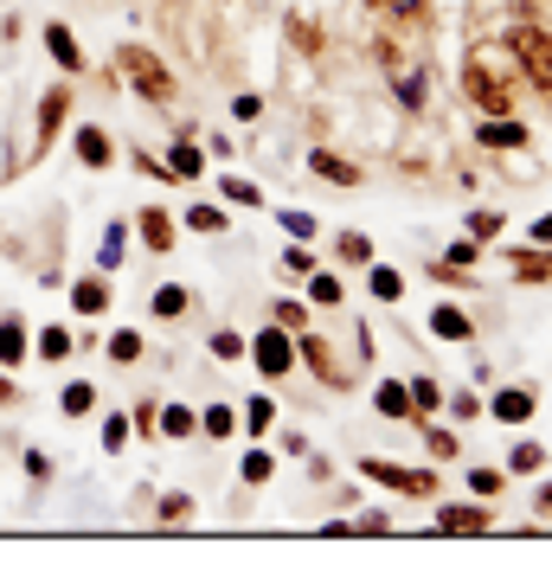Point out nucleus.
<instances>
[{
  "label": "nucleus",
  "mask_w": 552,
  "mask_h": 565,
  "mask_svg": "<svg viewBox=\"0 0 552 565\" xmlns=\"http://www.w3.org/2000/svg\"><path fill=\"white\" fill-rule=\"evenodd\" d=\"M463 90H469V104L488 109V116H508L520 104V58L514 45H476L469 58H463Z\"/></svg>",
  "instance_id": "obj_1"
},
{
  "label": "nucleus",
  "mask_w": 552,
  "mask_h": 565,
  "mask_svg": "<svg viewBox=\"0 0 552 565\" xmlns=\"http://www.w3.org/2000/svg\"><path fill=\"white\" fill-rule=\"evenodd\" d=\"M116 65H123V77L136 84L141 104H155V109L173 104V71L161 65V58H155L148 45H123V52H116Z\"/></svg>",
  "instance_id": "obj_2"
},
{
  "label": "nucleus",
  "mask_w": 552,
  "mask_h": 565,
  "mask_svg": "<svg viewBox=\"0 0 552 565\" xmlns=\"http://www.w3.org/2000/svg\"><path fill=\"white\" fill-rule=\"evenodd\" d=\"M514 58H520V77L527 84H540V90H552V33H540V26H514Z\"/></svg>",
  "instance_id": "obj_3"
},
{
  "label": "nucleus",
  "mask_w": 552,
  "mask_h": 565,
  "mask_svg": "<svg viewBox=\"0 0 552 565\" xmlns=\"http://www.w3.org/2000/svg\"><path fill=\"white\" fill-rule=\"evenodd\" d=\"M360 469H367V482H385V489H399V494H431L437 489L431 469H405V462H385V457H367Z\"/></svg>",
  "instance_id": "obj_4"
},
{
  "label": "nucleus",
  "mask_w": 552,
  "mask_h": 565,
  "mask_svg": "<svg viewBox=\"0 0 552 565\" xmlns=\"http://www.w3.org/2000/svg\"><path fill=\"white\" fill-rule=\"evenodd\" d=\"M251 360L264 366V380H283V373L296 366V341H289V328H264V334L251 341Z\"/></svg>",
  "instance_id": "obj_5"
},
{
  "label": "nucleus",
  "mask_w": 552,
  "mask_h": 565,
  "mask_svg": "<svg viewBox=\"0 0 552 565\" xmlns=\"http://www.w3.org/2000/svg\"><path fill=\"white\" fill-rule=\"evenodd\" d=\"M71 84H52V90H45V97H39V154H45V148H52V136H59V129H65V116H71Z\"/></svg>",
  "instance_id": "obj_6"
},
{
  "label": "nucleus",
  "mask_w": 552,
  "mask_h": 565,
  "mask_svg": "<svg viewBox=\"0 0 552 565\" xmlns=\"http://www.w3.org/2000/svg\"><path fill=\"white\" fill-rule=\"evenodd\" d=\"M533 405H540V398H533L527 386H508V392H495L482 412H488V418H501V424H527V418H533Z\"/></svg>",
  "instance_id": "obj_7"
},
{
  "label": "nucleus",
  "mask_w": 552,
  "mask_h": 565,
  "mask_svg": "<svg viewBox=\"0 0 552 565\" xmlns=\"http://www.w3.org/2000/svg\"><path fill=\"white\" fill-rule=\"evenodd\" d=\"M508 264H514L520 282H552V245H514Z\"/></svg>",
  "instance_id": "obj_8"
},
{
  "label": "nucleus",
  "mask_w": 552,
  "mask_h": 565,
  "mask_svg": "<svg viewBox=\"0 0 552 565\" xmlns=\"http://www.w3.org/2000/svg\"><path fill=\"white\" fill-rule=\"evenodd\" d=\"M45 52L59 58V71H65V77H77V71H84V52H77V33H71V26H59V20L45 26Z\"/></svg>",
  "instance_id": "obj_9"
},
{
  "label": "nucleus",
  "mask_w": 552,
  "mask_h": 565,
  "mask_svg": "<svg viewBox=\"0 0 552 565\" xmlns=\"http://www.w3.org/2000/svg\"><path fill=\"white\" fill-rule=\"evenodd\" d=\"M309 168H315L321 180H335V186H360V180H367L360 168H353V161H347V154H335V148H315Z\"/></svg>",
  "instance_id": "obj_10"
},
{
  "label": "nucleus",
  "mask_w": 552,
  "mask_h": 565,
  "mask_svg": "<svg viewBox=\"0 0 552 565\" xmlns=\"http://www.w3.org/2000/svg\"><path fill=\"white\" fill-rule=\"evenodd\" d=\"M136 232H141V245H148V250H161V257L173 250V218H168L161 206L136 212Z\"/></svg>",
  "instance_id": "obj_11"
},
{
  "label": "nucleus",
  "mask_w": 552,
  "mask_h": 565,
  "mask_svg": "<svg viewBox=\"0 0 552 565\" xmlns=\"http://www.w3.org/2000/svg\"><path fill=\"white\" fill-rule=\"evenodd\" d=\"M476 141H482V148H527V122H514V116H488L482 129H476Z\"/></svg>",
  "instance_id": "obj_12"
},
{
  "label": "nucleus",
  "mask_w": 552,
  "mask_h": 565,
  "mask_svg": "<svg viewBox=\"0 0 552 565\" xmlns=\"http://www.w3.org/2000/svg\"><path fill=\"white\" fill-rule=\"evenodd\" d=\"M437 533H488V508H469V501H449L437 514Z\"/></svg>",
  "instance_id": "obj_13"
},
{
  "label": "nucleus",
  "mask_w": 552,
  "mask_h": 565,
  "mask_svg": "<svg viewBox=\"0 0 552 565\" xmlns=\"http://www.w3.org/2000/svg\"><path fill=\"white\" fill-rule=\"evenodd\" d=\"M431 334H437V341H469V334H476V321L463 316L456 302H437V309H431Z\"/></svg>",
  "instance_id": "obj_14"
},
{
  "label": "nucleus",
  "mask_w": 552,
  "mask_h": 565,
  "mask_svg": "<svg viewBox=\"0 0 552 565\" xmlns=\"http://www.w3.org/2000/svg\"><path fill=\"white\" fill-rule=\"evenodd\" d=\"M77 161H84V168H109V161H116V148H109V136L97 129V122L77 129Z\"/></svg>",
  "instance_id": "obj_15"
},
{
  "label": "nucleus",
  "mask_w": 552,
  "mask_h": 565,
  "mask_svg": "<svg viewBox=\"0 0 552 565\" xmlns=\"http://www.w3.org/2000/svg\"><path fill=\"white\" fill-rule=\"evenodd\" d=\"M26 348H33V341H26V321L7 316L0 321V366H26Z\"/></svg>",
  "instance_id": "obj_16"
},
{
  "label": "nucleus",
  "mask_w": 552,
  "mask_h": 565,
  "mask_svg": "<svg viewBox=\"0 0 552 565\" xmlns=\"http://www.w3.org/2000/svg\"><path fill=\"white\" fill-rule=\"evenodd\" d=\"M296 353L309 360V366L321 373V380H328V386H347V366H335V348H328V341H315V334H309V341H302Z\"/></svg>",
  "instance_id": "obj_17"
},
{
  "label": "nucleus",
  "mask_w": 552,
  "mask_h": 565,
  "mask_svg": "<svg viewBox=\"0 0 552 565\" xmlns=\"http://www.w3.org/2000/svg\"><path fill=\"white\" fill-rule=\"evenodd\" d=\"M71 309H77V316H104L109 309V277H84L77 289H71Z\"/></svg>",
  "instance_id": "obj_18"
},
{
  "label": "nucleus",
  "mask_w": 552,
  "mask_h": 565,
  "mask_svg": "<svg viewBox=\"0 0 552 565\" xmlns=\"http://www.w3.org/2000/svg\"><path fill=\"white\" fill-rule=\"evenodd\" d=\"M168 174H173V180H200V174H206V154L193 148V136H180V141H173V154H168Z\"/></svg>",
  "instance_id": "obj_19"
},
{
  "label": "nucleus",
  "mask_w": 552,
  "mask_h": 565,
  "mask_svg": "<svg viewBox=\"0 0 552 565\" xmlns=\"http://www.w3.org/2000/svg\"><path fill=\"white\" fill-rule=\"evenodd\" d=\"M155 430H168V437H193V430H200V412H187V405H161Z\"/></svg>",
  "instance_id": "obj_20"
},
{
  "label": "nucleus",
  "mask_w": 552,
  "mask_h": 565,
  "mask_svg": "<svg viewBox=\"0 0 552 565\" xmlns=\"http://www.w3.org/2000/svg\"><path fill=\"white\" fill-rule=\"evenodd\" d=\"M289 45H296L302 58H321V26H309L302 13H289Z\"/></svg>",
  "instance_id": "obj_21"
},
{
  "label": "nucleus",
  "mask_w": 552,
  "mask_h": 565,
  "mask_svg": "<svg viewBox=\"0 0 552 565\" xmlns=\"http://www.w3.org/2000/svg\"><path fill=\"white\" fill-rule=\"evenodd\" d=\"M200 430L219 444V437H232V430H238V412H232V405H206V412H200Z\"/></svg>",
  "instance_id": "obj_22"
},
{
  "label": "nucleus",
  "mask_w": 552,
  "mask_h": 565,
  "mask_svg": "<svg viewBox=\"0 0 552 565\" xmlns=\"http://www.w3.org/2000/svg\"><path fill=\"white\" fill-rule=\"evenodd\" d=\"M367 282H373V296H380V302H399V296H405V277H399V270H385V264H367Z\"/></svg>",
  "instance_id": "obj_23"
},
{
  "label": "nucleus",
  "mask_w": 552,
  "mask_h": 565,
  "mask_svg": "<svg viewBox=\"0 0 552 565\" xmlns=\"http://www.w3.org/2000/svg\"><path fill=\"white\" fill-rule=\"evenodd\" d=\"M380 418H412V392L399 386V380H385L380 386Z\"/></svg>",
  "instance_id": "obj_24"
},
{
  "label": "nucleus",
  "mask_w": 552,
  "mask_h": 565,
  "mask_svg": "<svg viewBox=\"0 0 552 565\" xmlns=\"http://www.w3.org/2000/svg\"><path fill=\"white\" fill-rule=\"evenodd\" d=\"M244 430H251V437H264V430H270V424H276V405H270V398H264V392H257V398H251V405H244Z\"/></svg>",
  "instance_id": "obj_25"
},
{
  "label": "nucleus",
  "mask_w": 552,
  "mask_h": 565,
  "mask_svg": "<svg viewBox=\"0 0 552 565\" xmlns=\"http://www.w3.org/2000/svg\"><path fill=\"white\" fill-rule=\"evenodd\" d=\"M59 405H65V418H84V412L97 405V386H91V380H71V386H65V398H59Z\"/></svg>",
  "instance_id": "obj_26"
},
{
  "label": "nucleus",
  "mask_w": 552,
  "mask_h": 565,
  "mask_svg": "<svg viewBox=\"0 0 552 565\" xmlns=\"http://www.w3.org/2000/svg\"><path fill=\"white\" fill-rule=\"evenodd\" d=\"M123 245H129V232H123V225H109L104 245H97V270H104V277L116 270V264H123Z\"/></svg>",
  "instance_id": "obj_27"
},
{
  "label": "nucleus",
  "mask_w": 552,
  "mask_h": 565,
  "mask_svg": "<svg viewBox=\"0 0 552 565\" xmlns=\"http://www.w3.org/2000/svg\"><path fill=\"white\" fill-rule=\"evenodd\" d=\"M148 309H155V316H161V321H173V316H180V309H187V289H180V282H161Z\"/></svg>",
  "instance_id": "obj_28"
},
{
  "label": "nucleus",
  "mask_w": 552,
  "mask_h": 565,
  "mask_svg": "<svg viewBox=\"0 0 552 565\" xmlns=\"http://www.w3.org/2000/svg\"><path fill=\"white\" fill-rule=\"evenodd\" d=\"M238 476L257 489V482H270V476H276V457H270V450H251V457L238 462Z\"/></svg>",
  "instance_id": "obj_29"
},
{
  "label": "nucleus",
  "mask_w": 552,
  "mask_h": 565,
  "mask_svg": "<svg viewBox=\"0 0 552 565\" xmlns=\"http://www.w3.org/2000/svg\"><path fill=\"white\" fill-rule=\"evenodd\" d=\"M109 360H123V366L141 360V334H136V328H116V334H109Z\"/></svg>",
  "instance_id": "obj_30"
},
{
  "label": "nucleus",
  "mask_w": 552,
  "mask_h": 565,
  "mask_svg": "<svg viewBox=\"0 0 552 565\" xmlns=\"http://www.w3.org/2000/svg\"><path fill=\"white\" fill-rule=\"evenodd\" d=\"M276 218H283V232H289V238H302V245L321 232V218H315V212H276Z\"/></svg>",
  "instance_id": "obj_31"
},
{
  "label": "nucleus",
  "mask_w": 552,
  "mask_h": 565,
  "mask_svg": "<svg viewBox=\"0 0 552 565\" xmlns=\"http://www.w3.org/2000/svg\"><path fill=\"white\" fill-rule=\"evenodd\" d=\"M341 264H360V270H367V264H373V245H367V238H360V232H341Z\"/></svg>",
  "instance_id": "obj_32"
},
{
  "label": "nucleus",
  "mask_w": 552,
  "mask_h": 565,
  "mask_svg": "<svg viewBox=\"0 0 552 565\" xmlns=\"http://www.w3.org/2000/svg\"><path fill=\"white\" fill-rule=\"evenodd\" d=\"M508 469H514V476H533V469H546V450H540V444H514Z\"/></svg>",
  "instance_id": "obj_33"
},
{
  "label": "nucleus",
  "mask_w": 552,
  "mask_h": 565,
  "mask_svg": "<svg viewBox=\"0 0 552 565\" xmlns=\"http://www.w3.org/2000/svg\"><path fill=\"white\" fill-rule=\"evenodd\" d=\"M65 353H71V334H65V328H45V334H39V360H52V366H59Z\"/></svg>",
  "instance_id": "obj_34"
},
{
  "label": "nucleus",
  "mask_w": 552,
  "mask_h": 565,
  "mask_svg": "<svg viewBox=\"0 0 552 565\" xmlns=\"http://www.w3.org/2000/svg\"><path fill=\"white\" fill-rule=\"evenodd\" d=\"M412 412H437V405H444V392H437V380H412Z\"/></svg>",
  "instance_id": "obj_35"
},
{
  "label": "nucleus",
  "mask_w": 552,
  "mask_h": 565,
  "mask_svg": "<svg viewBox=\"0 0 552 565\" xmlns=\"http://www.w3.org/2000/svg\"><path fill=\"white\" fill-rule=\"evenodd\" d=\"M219 193H225L232 206H264V193H257L251 180H219Z\"/></svg>",
  "instance_id": "obj_36"
},
{
  "label": "nucleus",
  "mask_w": 552,
  "mask_h": 565,
  "mask_svg": "<svg viewBox=\"0 0 552 565\" xmlns=\"http://www.w3.org/2000/svg\"><path fill=\"white\" fill-rule=\"evenodd\" d=\"M187 514H193V494H161V521H168V527H180Z\"/></svg>",
  "instance_id": "obj_37"
},
{
  "label": "nucleus",
  "mask_w": 552,
  "mask_h": 565,
  "mask_svg": "<svg viewBox=\"0 0 552 565\" xmlns=\"http://www.w3.org/2000/svg\"><path fill=\"white\" fill-rule=\"evenodd\" d=\"M367 7H380L392 20H424V0H367Z\"/></svg>",
  "instance_id": "obj_38"
},
{
  "label": "nucleus",
  "mask_w": 552,
  "mask_h": 565,
  "mask_svg": "<svg viewBox=\"0 0 552 565\" xmlns=\"http://www.w3.org/2000/svg\"><path fill=\"white\" fill-rule=\"evenodd\" d=\"M187 225H193V232H225V212L219 206H193L187 212Z\"/></svg>",
  "instance_id": "obj_39"
},
{
  "label": "nucleus",
  "mask_w": 552,
  "mask_h": 565,
  "mask_svg": "<svg viewBox=\"0 0 552 565\" xmlns=\"http://www.w3.org/2000/svg\"><path fill=\"white\" fill-rule=\"evenodd\" d=\"M501 232V212H469V238L482 245V238H495Z\"/></svg>",
  "instance_id": "obj_40"
},
{
  "label": "nucleus",
  "mask_w": 552,
  "mask_h": 565,
  "mask_svg": "<svg viewBox=\"0 0 552 565\" xmlns=\"http://www.w3.org/2000/svg\"><path fill=\"white\" fill-rule=\"evenodd\" d=\"M283 270H289V277H309V270H315V257L302 250V238H296V245L283 250Z\"/></svg>",
  "instance_id": "obj_41"
},
{
  "label": "nucleus",
  "mask_w": 552,
  "mask_h": 565,
  "mask_svg": "<svg viewBox=\"0 0 552 565\" xmlns=\"http://www.w3.org/2000/svg\"><path fill=\"white\" fill-rule=\"evenodd\" d=\"M399 104H405V109H424V77H405V71H399Z\"/></svg>",
  "instance_id": "obj_42"
},
{
  "label": "nucleus",
  "mask_w": 552,
  "mask_h": 565,
  "mask_svg": "<svg viewBox=\"0 0 552 565\" xmlns=\"http://www.w3.org/2000/svg\"><path fill=\"white\" fill-rule=\"evenodd\" d=\"M309 296L315 302H341V277H315L309 270Z\"/></svg>",
  "instance_id": "obj_43"
},
{
  "label": "nucleus",
  "mask_w": 552,
  "mask_h": 565,
  "mask_svg": "<svg viewBox=\"0 0 552 565\" xmlns=\"http://www.w3.org/2000/svg\"><path fill=\"white\" fill-rule=\"evenodd\" d=\"M270 316H276V328H302V321H309V309H302V302H276Z\"/></svg>",
  "instance_id": "obj_44"
},
{
  "label": "nucleus",
  "mask_w": 552,
  "mask_h": 565,
  "mask_svg": "<svg viewBox=\"0 0 552 565\" xmlns=\"http://www.w3.org/2000/svg\"><path fill=\"white\" fill-rule=\"evenodd\" d=\"M449 412H456V418H482V398H476V392H456Z\"/></svg>",
  "instance_id": "obj_45"
},
{
  "label": "nucleus",
  "mask_w": 552,
  "mask_h": 565,
  "mask_svg": "<svg viewBox=\"0 0 552 565\" xmlns=\"http://www.w3.org/2000/svg\"><path fill=\"white\" fill-rule=\"evenodd\" d=\"M212 353H219V360H238V353H244V341L232 334V328H225V334H212Z\"/></svg>",
  "instance_id": "obj_46"
},
{
  "label": "nucleus",
  "mask_w": 552,
  "mask_h": 565,
  "mask_svg": "<svg viewBox=\"0 0 552 565\" xmlns=\"http://www.w3.org/2000/svg\"><path fill=\"white\" fill-rule=\"evenodd\" d=\"M469 489H476V494H495V489H501V469H469Z\"/></svg>",
  "instance_id": "obj_47"
},
{
  "label": "nucleus",
  "mask_w": 552,
  "mask_h": 565,
  "mask_svg": "<svg viewBox=\"0 0 552 565\" xmlns=\"http://www.w3.org/2000/svg\"><path fill=\"white\" fill-rule=\"evenodd\" d=\"M129 444V424L123 418H104V450H123Z\"/></svg>",
  "instance_id": "obj_48"
},
{
  "label": "nucleus",
  "mask_w": 552,
  "mask_h": 565,
  "mask_svg": "<svg viewBox=\"0 0 552 565\" xmlns=\"http://www.w3.org/2000/svg\"><path fill=\"white\" fill-rule=\"evenodd\" d=\"M155 418H161V405H155V398H148V405H136V430H141V437L155 430Z\"/></svg>",
  "instance_id": "obj_49"
},
{
  "label": "nucleus",
  "mask_w": 552,
  "mask_h": 565,
  "mask_svg": "<svg viewBox=\"0 0 552 565\" xmlns=\"http://www.w3.org/2000/svg\"><path fill=\"white\" fill-rule=\"evenodd\" d=\"M26 476H33V482H45V476H52V462H45V450H26Z\"/></svg>",
  "instance_id": "obj_50"
},
{
  "label": "nucleus",
  "mask_w": 552,
  "mask_h": 565,
  "mask_svg": "<svg viewBox=\"0 0 552 565\" xmlns=\"http://www.w3.org/2000/svg\"><path fill=\"white\" fill-rule=\"evenodd\" d=\"M232 116H238V122H257V116H264V104H257V97H238V104H232Z\"/></svg>",
  "instance_id": "obj_51"
},
{
  "label": "nucleus",
  "mask_w": 552,
  "mask_h": 565,
  "mask_svg": "<svg viewBox=\"0 0 552 565\" xmlns=\"http://www.w3.org/2000/svg\"><path fill=\"white\" fill-rule=\"evenodd\" d=\"M431 457H456V437L449 430H431Z\"/></svg>",
  "instance_id": "obj_52"
},
{
  "label": "nucleus",
  "mask_w": 552,
  "mask_h": 565,
  "mask_svg": "<svg viewBox=\"0 0 552 565\" xmlns=\"http://www.w3.org/2000/svg\"><path fill=\"white\" fill-rule=\"evenodd\" d=\"M353 533H392V521L385 514H367V521H353Z\"/></svg>",
  "instance_id": "obj_53"
},
{
  "label": "nucleus",
  "mask_w": 552,
  "mask_h": 565,
  "mask_svg": "<svg viewBox=\"0 0 552 565\" xmlns=\"http://www.w3.org/2000/svg\"><path fill=\"white\" fill-rule=\"evenodd\" d=\"M13 398H20V386H13V380H7V373H0V412H7V405H13Z\"/></svg>",
  "instance_id": "obj_54"
},
{
  "label": "nucleus",
  "mask_w": 552,
  "mask_h": 565,
  "mask_svg": "<svg viewBox=\"0 0 552 565\" xmlns=\"http://www.w3.org/2000/svg\"><path fill=\"white\" fill-rule=\"evenodd\" d=\"M533 245H552V212L540 218V225H533Z\"/></svg>",
  "instance_id": "obj_55"
}]
</instances>
